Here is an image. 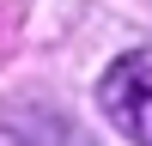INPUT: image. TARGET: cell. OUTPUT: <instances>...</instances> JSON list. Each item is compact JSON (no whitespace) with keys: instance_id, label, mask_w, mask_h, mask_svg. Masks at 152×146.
<instances>
[{"instance_id":"1","label":"cell","mask_w":152,"mask_h":146,"mask_svg":"<svg viewBox=\"0 0 152 146\" xmlns=\"http://www.w3.org/2000/svg\"><path fill=\"white\" fill-rule=\"evenodd\" d=\"M97 104L110 128H122L134 146H152V49H128L122 61H110V73L97 79Z\"/></svg>"}]
</instances>
